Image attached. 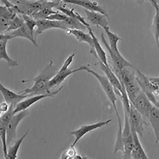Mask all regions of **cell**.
Returning <instances> with one entry per match:
<instances>
[{"mask_svg": "<svg viewBox=\"0 0 159 159\" xmlns=\"http://www.w3.org/2000/svg\"><path fill=\"white\" fill-rule=\"evenodd\" d=\"M58 71L53 61L51 60L41 72L33 79L30 80H22V83L33 82V84L31 87L20 91L18 93L28 97L51 93L53 91L50 92L48 90V84Z\"/></svg>", "mask_w": 159, "mask_h": 159, "instance_id": "6da1fadb", "label": "cell"}, {"mask_svg": "<svg viewBox=\"0 0 159 159\" xmlns=\"http://www.w3.org/2000/svg\"><path fill=\"white\" fill-rule=\"evenodd\" d=\"M135 71L136 78L141 91L154 106L159 108V102L156 98L159 93V77L146 75L137 68Z\"/></svg>", "mask_w": 159, "mask_h": 159, "instance_id": "7a4b0ae2", "label": "cell"}, {"mask_svg": "<svg viewBox=\"0 0 159 159\" xmlns=\"http://www.w3.org/2000/svg\"><path fill=\"white\" fill-rule=\"evenodd\" d=\"M115 75L124 88L130 102L132 103L141 91L134 67L125 68Z\"/></svg>", "mask_w": 159, "mask_h": 159, "instance_id": "3957f363", "label": "cell"}, {"mask_svg": "<svg viewBox=\"0 0 159 159\" xmlns=\"http://www.w3.org/2000/svg\"><path fill=\"white\" fill-rule=\"evenodd\" d=\"M83 71H86L93 75L97 80L104 93L110 101L115 112L118 122L121 121L116 105L117 101L116 95L114 89L105 75H102L92 70L87 66H83Z\"/></svg>", "mask_w": 159, "mask_h": 159, "instance_id": "277c9868", "label": "cell"}, {"mask_svg": "<svg viewBox=\"0 0 159 159\" xmlns=\"http://www.w3.org/2000/svg\"><path fill=\"white\" fill-rule=\"evenodd\" d=\"M75 55L74 53L70 55L65 61L60 70H58L56 74L51 80L48 86V89L49 92H52L51 90L53 88L60 85L66 78L71 75L78 72L83 71V66L75 69L69 68L73 61Z\"/></svg>", "mask_w": 159, "mask_h": 159, "instance_id": "5b68a950", "label": "cell"}, {"mask_svg": "<svg viewBox=\"0 0 159 159\" xmlns=\"http://www.w3.org/2000/svg\"><path fill=\"white\" fill-rule=\"evenodd\" d=\"M101 37L102 42L110 54L112 66V67H110L115 74L121 71L125 68L134 67L133 66L124 58L120 53H117L112 50L106 40L102 31H101Z\"/></svg>", "mask_w": 159, "mask_h": 159, "instance_id": "8992f818", "label": "cell"}, {"mask_svg": "<svg viewBox=\"0 0 159 159\" xmlns=\"http://www.w3.org/2000/svg\"><path fill=\"white\" fill-rule=\"evenodd\" d=\"M29 114L28 110L20 112L13 116L7 127L8 148L15 142L17 138L18 127L21 121Z\"/></svg>", "mask_w": 159, "mask_h": 159, "instance_id": "52a82bcc", "label": "cell"}, {"mask_svg": "<svg viewBox=\"0 0 159 159\" xmlns=\"http://www.w3.org/2000/svg\"><path fill=\"white\" fill-rule=\"evenodd\" d=\"M130 103L129 123L131 130L134 131L138 135L143 136L144 125H147L145 119Z\"/></svg>", "mask_w": 159, "mask_h": 159, "instance_id": "ba28073f", "label": "cell"}, {"mask_svg": "<svg viewBox=\"0 0 159 159\" xmlns=\"http://www.w3.org/2000/svg\"><path fill=\"white\" fill-rule=\"evenodd\" d=\"M93 55L98 60L99 67L113 86L116 95L120 96L125 90L116 75L110 68L109 65V66H106L100 61L96 52Z\"/></svg>", "mask_w": 159, "mask_h": 159, "instance_id": "9c48e42d", "label": "cell"}, {"mask_svg": "<svg viewBox=\"0 0 159 159\" xmlns=\"http://www.w3.org/2000/svg\"><path fill=\"white\" fill-rule=\"evenodd\" d=\"M62 87H63L61 86L58 89L53 91L51 93L34 96L25 100L22 101L17 104L14 108V115L28 110V109L33 105L43 99L54 97L61 90Z\"/></svg>", "mask_w": 159, "mask_h": 159, "instance_id": "30bf717a", "label": "cell"}, {"mask_svg": "<svg viewBox=\"0 0 159 159\" xmlns=\"http://www.w3.org/2000/svg\"><path fill=\"white\" fill-rule=\"evenodd\" d=\"M111 121L112 119H111L107 120L101 121L94 124L84 125L77 129L71 132L70 134L74 135L75 138L74 143L71 145V146L75 147L78 141L89 132L108 125Z\"/></svg>", "mask_w": 159, "mask_h": 159, "instance_id": "8fae6325", "label": "cell"}, {"mask_svg": "<svg viewBox=\"0 0 159 159\" xmlns=\"http://www.w3.org/2000/svg\"><path fill=\"white\" fill-rule=\"evenodd\" d=\"M131 103L144 119H148L154 105L142 91Z\"/></svg>", "mask_w": 159, "mask_h": 159, "instance_id": "7c38bea8", "label": "cell"}, {"mask_svg": "<svg viewBox=\"0 0 159 159\" xmlns=\"http://www.w3.org/2000/svg\"><path fill=\"white\" fill-rule=\"evenodd\" d=\"M62 2L64 4H70L77 5L89 11L99 12L108 16L105 10L99 6L96 2L89 0H63Z\"/></svg>", "mask_w": 159, "mask_h": 159, "instance_id": "4fadbf2b", "label": "cell"}, {"mask_svg": "<svg viewBox=\"0 0 159 159\" xmlns=\"http://www.w3.org/2000/svg\"><path fill=\"white\" fill-rule=\"evenodd\" d=\"M36 21V30L34 31V37L37 42L38 36L43 32L53 29H58L64 30L62 21H56L48 19L38 20Z\"/></svg>", "mask_w": 159, "mask_h": 159, "instance_id": "5bb4252c", "label": "cell"}, {"mask_svg": "<svg viewBox=\"0 0 159 159\" xmlns=\"http://www.w3.org/2000/svg\"><path fill=\"white\" fill-rule=\"evenodd\" d=\"M0 92L2 94L5 102L9 105H12L15 108L17 104L28 97L16 93L5 86L0 82Z\"/></svg>", "mask_w": 159, "mask_h": 159, "instance_id": "9a60e30c", "label": "cell"}, {"mask_svg": "<svg viewBox=\"0 0 159 159\" xmlns=\"http://www.w3.org/2000/svg\"><path fill=\"white\" fill-rule=\"evenodd\" d=\"M83 9L86 15L87 20L92 24L98 27L103 29L108 26L109 16L99 12L91 11Z\"/></svg>", "mask_w": 159, "mask_h": 159, "instance_id": "2e32d148", "label": "cell"}, {"mask_svg": "<svg viewBox=\"0 0 159 159\" xmlns=\"http://www.w3.org/2000/svg\"><path fill=\"white\" fill-rule=\"evenodd\" d=\"M133 136L134 148L131 155V159H149L146 153L136 132L131 130Z\"/></svg>", "mask_w": 159, "mask_h": 159, "instance_id": "e0dca14e", "label": "cell"}, {"mask_svg": "<svg viewBox=\"0 0 159 159\" xmlns=\"http://www.w3.org/2000/svg\"><path fill=\"white\" fill-rule=\"evenodd\" d=\"M148 120L153 130L156 138V142L157 143L159 139V108L153 106L149 113Z\"/></svg>", "mask_w": 159, "mask_h": 159, "instance_id": "ac0fdd59", "label": "cell"}, {"mask_svg": "<svg viewBox=\"0 0 159 159\" xmlns=\"http://www.w3.org/2000/svg\"><path fill=\"white\" fill-rule=\"evenodd\" d=\"M15 38L14 36L5 38L0 41V60L3 59L7 63L8 67H14L18 66V62L11 59L8 55L7 50V43L9 40Z\"/></svg>", "mask_w": 159, "mask_h": 159, "instance_id": "d6986e66", "label": "cell"}, {"mask_svg": "<svg viewBox=\"0 0 159 159\" xmlns=\"http://www.w3.org/2000/svg\"><path fill=\"white\" fill-rule=\"evenodd\" d=\"M87 29L89 31V34L93 39L94 48L97 57L100 61L105 66H109L107 54L102 48L98 39L90 27H87Z\"/></svg>", "mask_w": 159, "mask_h": 159, "instance_id": "ffe728a7", "label": "cell"}, {"mask_svg": "<svg viewBox=\"0 0 159 159\" xmlns=\"http://www.w3.org/2000/svg\"><path fill=\"white\" fill-rule=\"evenodd\" d=\"M155 9L152 29L157 47L159 45V6L158 3L155 1H149Z\"/></svg>", "mask_w": 159, "mask_h": 159, "instance_id": "44dd1931", "label": "cell"}, {"mask_svg": "<svg viewBox=\"0 0 159 159\" xmlns=\"http://www.w3.org/2000/svg\"><path fill=\"white\" fill-rule=\"evenodd\" d=\"M65 31L66 34L74 36L79 42L88 43L90 48H94L93 39L89 33L87 34L83 31L77 30H68Z\"/></svg>", "mask_w": 159, "mask_h": 159, "instance_id": "7402d4cb", "label": "cell"}, {"mask_svg": "<svg viewBox=\"0 0 159 159\" xmlns=\"http://www.w3.org/2000/svg\"><path fill=\"white\" fill-rule=\"evenodd\" d=\"M30 131L29 129L20 138L16 140L7 149L5 159H16L17 154L20 146L25 137L29 134Z\"/></svg>", "mask_w": 159, "mask_h": 159, "instance_id": "603a6c76", "label": "cell"}, {"mask_svg": "<svg viewBox=\"0 0 159 159\" xmlns=\"http://www.w3.org/2000/svg\"><path fill=\"white\" fill-rule=\"evenodd\" d=\"M5 34L10 35L14 36L15 37H19L25 38L28 39L35 46H37V42L35 41L34 39V34L32 33L25 23L18 30Z\"/></svg>", "mask_w": 159, "mask_h": 159, "instance_id": "cb8c5ba5", "label": "cell"}, {"mask_svg": "<svg viewBox=\"0 0 159 159\" xmlns=\"http://www.w3.org/2000/svg\"><path fill=\"white\" fill-rule=\"evenodd\" d=\"M58 11L62 12L64 14L69 17L76 19L80 22L86 27H90L89 25L86 21L84 18L75 11V9H70L66 7L63 3L56 8Z\"/></svg>", "mask_w": 159, "mask_h": 159, "instance_id": "d4e9b609", "label": "cell"}, {"mask_svg": "<svg viewBox=\"0 0 159 159\" xmlns=\"http://www.w3.org/2000/svg\"><path fill=\"white\" fill-rule=\"evenodd\" d=\"M64 30H77L84 31L87 29L86 26L78 20L67 16L62 21Z\"/></svg>", "mask_w": 159, "mask_h": 159, "instance_id": "484cf974", "label": "cell"}, {"mask_svg": "<svg viewBox=\"0 0 159 159\" xmlns=\"http://www.w3.org/2000/svg\"><path fill=\"white\" fill-rule=\"evenodd\" d=\"M123 159H131V155L134 148L133 136L131 133L123 138Z\"/></svg>", "mask_w": 159, "mask_h": 159, "instance_id": "4316f807", "label": "cell"}, {"mask_svg": "<svg viewBox=\"0 0 159 159\" xmlns=\"http://www.w3.org/2000/svg\"><path fill=\"white\" fill-rule=\"evenodd\" d=\"M103 29L107 35L111 49L117 53H120V52L118 49L117 44L118 42L122 40V39L116 34L111 31L108 26Z\"/></svg>", "mask_w": 159, "mask_h": 159, "instance_id": "83f0119b", "label": "cell"}, {"mask_svg": "<svg viewBox=\"0 0 159 159\" xmlns=\"http://www.w3.org/2000/svg\"><path fill=\"white\" fill-rule=\"evenodd\" d=\"M59 11H55L52 8H43L34 13L31 16L36 21L47 19L52 15L59 12Z\"/></svg>", "mask_w": 159, "mask_h": 159, "instance_id": "f1b7e54d", "label": "cell"}, {"mask_svg": "<svg viewBox=\"0 0 159 159\" xmlns=\"http://www.w3.org/2000/svg\"><path fill=\"white\" fill-rule=\"evenodd\" d=\"M118 129L114 149V153L116 154L119 152H123V139L122 123H118Z\"/></svg>", "mask_w": 159, "mask_h": 159, "instance_id": "f546056e", "label": "cell"}, {"mask_svg": "<svg viewBox=\"0 0 159 159\" xmlns=\"http://www.w3.org/2000/svg\"><path fill=\"white\" fill-rule=\"evenodd\" d=\"M25 23L24 20L22 17H20L18 15L10 21L9 27L4 34L18 30Z\"/></svg>", "mask_w": 159, "mask_h": 159, "instance_id": "4dcf8cb0", "label": "cell"}, {"mask_svg": "<svg viewBox=\"0 0 159 159\" xmlns=\"http://www.w3.org/2000/svg\"><path fill=\"white\" fill-rule=\"evenodd\" d=\"M17 15V14L14 10L0 4V17L11 20Z\"/></svg>", "mask_w": 159, "mask_h": 159, "instance_id": "1f68e13d", "label": "cell"}, {"mask_svg": "<svg viewBox=\"0 0 159 159\" xmlns=\"http://www.w3.org/2000/svg\"><path fill=\"white\" fill-rule=\"evenodd\" d=\"M0 139L2 141L4 157H5L7 155L8 149L7 143V126L1 124H0Z\"/></svg>", "mask_w": 159, "mask_h": 159, "instance_id": "d6a6232c", "label": "cell"}, {"mask_svg": "<svg viewBox=\"0 0 159 159\" xmlns=\"http://www.w3.org/2000/svg\"><path fill=\"white\" fill-rule=\"evenodd\" d=\"M15 107L10 105L9 110L2 114L0 117V124L7 126L13 115H14V110Z\"/></svg>", "mask_w": 159, "mask_h": 159, "instance_id": "836d02e7", "label": "cell"}, {"mask_svg": "<svg viewBox=\"0 0 159 159\" xmlns=\"http://www.w3.org/2000/svg\"><path fill=\"white\" fill-rule=\"evenodd\" d=\"M22 18L25 23L34 35V30L36 27V21L32 17L26 15H21Z\"/></svg>", "mask_w": 159, "mask_h": 159, "instance_id": "e575fe53", "label": "cell"}, {"mask_svg": "<svg viewBox=\"0 0 159 159\" xmlns=\"http://www.w3.org/2000/svg\"><path fill=\"white\" fill-rule=\"evenodd\" d=\"M77 155L75 147L71 146L62 154L60 159H72Z\"/></svg>", "mask_w": 159, "mask_h": 159, "instance_id": "d590c367", "label": "cell"}, {"mask_svg": "<svg viewBox=\"0 0 159 159\" xmlns=\"http://www.w3.org/2000/svg\"><path fill=\"white\" fill-rule=\"evenodd\" d=\"M11 20L0 17V34H4L8 29Z\"/></svg>", "mask_w": 159, "mask_h": 159, "instance_id": "8d00e7d4", "label": "cell"}, {"mask_svg": "<svg viewBox=\"0 0 159 159\" xmlns=\"http://www.w3.org/2000/svg\"><path fill=\"white\" fill-rule=\"evenodd\" d=\"M67 17V16L64 14H60L59 12L51 15L47 19L52 21H62L64 20Z\"/></svg>", "mask_w": 159, "mask_h": 159, "instance_id": "74e56055", "label": "cell"}, {"mask_svg": "<svg viewBox=\"0 0 159 159\" xmlns=\"http://www.w3.org/2000/svg\"><path fill=\"white\" fill-rule=\"evenodd\" d=\"M10 105L6 102H3L0 104V111L5 113L9 110Z\"/></svg>", "mask_w": 159, "mask_h": 159, "instance_id": "f35d334b", "label": "cell"}, {"mask_svg": "<svg viewBox=\"0 0 159 159\" xmlns=\"http://www.w3.org/2000/svg\"><path fill=\"white\" fill-rule=\"evenodd\" d=\"M12 36L5 34H0V41L6 38L11 37Z\"/></svg>", "mask_w": 159, "mask_h": 159, "instance_id": "ab89813d", "label": "cell"}, {"mask_svg": "<svg viewBox=\"0 0 159 159\" xmlns=\"http://www.w3.org/2000/svg\"><path fill=\"white\" fill-rule=\"evenodd\" d=\"M82 157L79 155H76L72 159H82Z\"/></svg>", "mask_w": 159, "mask_h": 159, "instance_id": "60d3db41", "label": "cell"}, {"mask_svg": "<svg viewBox=\"0 0 159 159\" xmlns=\"http://www.w3.org/2000/svg\"><path fill=\"white\" fill-rule=\"evenodd\" d=\"M82 159H88L87 157H82Z\"/></svg>", "mask_w": 159, "mask_h": 159, "instance_id": "b9f144b4", "label": "cell"}, {"mask_svg": "<svg viewBox=\"0 0 159 159\" xmlns=\"http://www.w3.org/2000/svg\"><path fill=\"white\" fill-rule=\"evenodd\" d=\"M2 112L1 111H0V117H1V116L2 115Z\"/></svg>", "mask_w": 159, "mask_h": 159, "instance_id": "7bdbcfd3", "label": "cell"}, {"mask_svg": "<svg viewBox=\"0 0 159 159\" xmlns=\"http://www.w3.org/2000/svg\"><path fill=\"white\" fill-rule=\"evenodd\" d=\"M5 159V158L4 157V158H1V159Z\"/></svg>", "mask_w": 159, "mask_h": 159, "instance_id": "ee69618b", "label": "cell"}]
</instances>
